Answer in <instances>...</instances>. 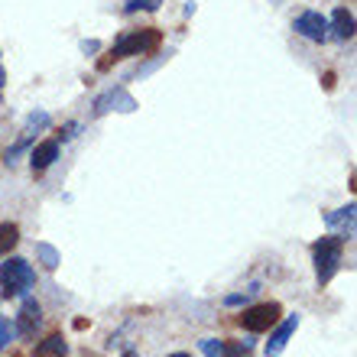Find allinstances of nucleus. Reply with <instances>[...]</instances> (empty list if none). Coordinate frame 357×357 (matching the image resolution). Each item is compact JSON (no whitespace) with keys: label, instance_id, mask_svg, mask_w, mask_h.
Instances as JSON below:
<instances>
[{"label":"nucleus","instance_id":"1","mask_svg":"<svg viewBox=\"0 0 357 357\" xmlns=\"http://www.w3.org/2000/svg\"><path fill=\"white\" fill-rule=\"evenodd\" d=\"M160 29H140V33H127V36H121L117 43H114L111 49V59L117 62V59H130V56H146V52H153V49L160 46Z\"/></svg>","mask_w":357,"mask_h":357},{"label":"nucleus","instance_id":"2","mask_svg":"<svg viewBox=\"0 0 357 357\" xmlns=\"http://www.w3.org/2000/svg\"><path fill=\"white\" fill-rule=\"evenodd\" d=\"M341 244L344 237H321L319 244L312 247V257H315V273H319V282H328L341 266Z\"/></svg>","mask_w":357,"mask_h":357},{"label":"nucleus","instance_id":"3","mask_svg":"<svg viewBox=\"0 0 357 357\" xmlns=\"http://www.w3.org/2000/svg\"><path fill=\"white\" fill-rule=\"evenodd\" d=\"M33 280H36L33 266H29L26 260H20V257H13V260H7V264L0 266V282H3V296H7V299L26 292L29 286H33Z\"/></svg>","mask_w":357,"mask_h":357},{"label":"nucleus","instance_id":"4","mask_svg":"<svg viewBox=\"0 0 357 357\" xmlns=\"http://www.w3.org/2000/svg\"><path fill=\"white\" fill-rule=\"evenodd\" d=\"M292 29H296L302 39H309V43H325V39H328V20L321 17L319 10H305V13H299L296 23H292Z\"/></svg>","mask_w":357,"mask_h":357},{"label":"nucleus","instance_id":"5","mask_svg":"<svg viewBox=\"0 0 357 357\" xmlns=\"http://www.w3.org/2000/svg\"><path fill=\"white\" fill-rule=\"evenodd\" d=\"M276 321H280V305H276V302L254 305V309H247L244 315H241V325H244L247 331H266V328H273Z\"/></svg>","mask_w":357,"mask_h":357},{"label":"nucleus","instance_id":"6","mask_svg":"<svg viewBox=\"0 0 357 357\" xmlns=\"http://www.w3.org/2000/svg\"><path fill=\"white\" fill-rule=\"evenodd\" d=\"M107 111L130 114V111H137V101H133V98L123 91V88H111L107 94H101V98L94 101V117H104Z\"/></svg>","mask_w":357,"mask_h":357},{"label":"nucleus","instance_id":"7","mask_svg":"<svg viewBox=\"0 0 357 357\" xmlns=\"http://www.w3.org/2000/svg\"><path fill=\"white\" fill-rule=\"evenodd\" d=\"M296 328H299V315H289L280 328L273 331V338L266 341V357H280L282 351H286V344H289V338H292V331Z\"/></svg>","mask_w":357,"mask_h":357},{"label":"nucleus","instance_id":"8","mask_svg":"<svg viewBox=\"0 0 357 357\" xmlns=\"http://www.w3.org/2000/svg\"><path fill=\"white\" fill-rule=\"evenodd\" d=\"M39 321H43V309H39L36 302L29 299L23 309H20V319H17V335H23V338H33L39 328Z\"/></svg>","mask_w":357,"mask_h":357},{"label":"nucleus","instance_id":"9","mask_svg":"<svg viewBox=\"0 0 357 357\" xmlns=\"http://www.w3.org/2000/svg\"><path fill=\"white\" fill-rule=\"evenodd\" d=\"M59 160V143L56 140H46V143H39L36 150L29 153V166H33V172H43L49 169L52 162Z\"/></svg>","mask_w":357,"mask_h":357},{"label":"nucleus","instance_id":"10","mask_svg":"<svg viewBox=\"0 0 357 357\" xmlns=\"http://www.w3.org/2000/svg\"><path fill=\"white\" fill-rule=\"evenodd\" d=\"M328 29H335V39H351L354 36V13L344 7L335 10V17H331Z\"/></svg>","mask_w":357,"mask_h":357},{"label":"nucleus","instance_id":"11","mask_svg":"<svg viewBox=\"0 0 357 357\" xmlns=\"http://www.w3.org/2000/svg\"><path fill=\"white\" fill-rule=\"evenodd\" d=\"M68 354V344L62 335H49L46 341H39L33 348V357H66Z\"/></svg>","mask_w":357,"mask_h":357},{"label":"nucleus","instance_id":"12","mask_svg":"<svg viewBox=\"0 0 357 357\" xmlns=\"http://www.w3.org/2000/svg\"><path fill=\"white\" fill-rule=\"evenodd\" d=\"M354 218H357V208L348 205V208H338V211L325 215V225H328V227L344 225V227H348V234H354Z\"/></svg>","mask_w":357,"mask_h":357},{"label":"nucleus","instance_id":"13","mask_svg":"<svg viewBox=\"0 0 357 357\" xmlns=\"http://www.w3.org/2000/svg\"><path fill=\"white\" fill-rule=\"evenodd\" d=\"M20 244V227L17 225H0V257H7Z\"/></svg>","mask_w":357,"mask_h":357},{"label":"nucleus","instance_id":"14","mask_svg":"<svg viewBox=\"0 0 357 357\" xmlns=\"http://www.w3.org/2000/svg\"><path fill=\"white\" fill-rule=\"evenodd\" d=\"M36 257L43 260V266H46V270H56V266L62 264V257H59V250L52 244H36Z\"/></svg>","mask_w":357,"mask_h":357},{"label":"nucleus","instance_id":"15","mask_svg":"<svg viewBox=\"0 0 357 357\" xmlns=\"http://www.w3.org/2000/svg\"><path fill=\"white\" fill-rule=\"evenodd\" d=\"M49 123H52V117H49L46 111H33L26 117V133H36V130H46Z\"/></svg>","mask_w":357,"mask_h":357},{"label":"nucleus","instance_id":"16","mask_svg":"<svg viewBox=\"0 0 357 357\" xmlns=\"http://www.w3.org/2000/svg\"><path fill=\"white\" fill-rule=\"evenodd\" d=\"M221 357H250V341H231V344H225Z\"/></svg>","mask_w":357,"mask_h":357},{"label":"nucleus","instance_id":"17","mask_svg":"<svg viewBox=\"0 0 357 357\" xmlns=\"http://www.w3.org/2000/svg\"><path fill=\"white\" fill-rule=\"evenodd\" d=\"M160 3H162V0H127V3H123V10H127V13H137V10H156Z\"/></svg>","mask_w":357,"mask_h":357},{"label":"nucleus","instance_id":"18","mask_svg":"<svg viewBox=\"0 0 357 357\" xmlns=\"http://www.w3.org/2000/svg\"><path fill=\"white\" fill-rule=\"evenodd\" d=\"M198 348L205 351V357H221V354H225V344H221L218 338H205Z\"/></svg>","mask_w":357,"mask_h":357},{"label":"nucleus","instance_id":"19","mask_svg":"<svg viewBox=\"0 0 357 357\" xmlns=\"http://www.w3.org/2000/svg\"><path fill=\"white\" fill-rule=\"evenodd\" d=\"M13 335H17V328H13V325H10V321L3 319V315H0V351L7 348V344H10V338H13Z\"/></svg>","mask_w":357,"mask_h":357},{"label":"nucleus","instance_id":"20","mask_svg":"<svg viewBox=\"0 0 357 357\" xmlns=\"http://www.w3.org/2000/svg\"><path fill=\"white\" fill-rule=\"evenodd\" d=\"M244 302H247V296L234 292V296H227V299H225V305H244Z\"/></svg>","mask_w":357,"mask_h":357},{"label":"nucleus","instance_id":"21","mask_svg":"<svg viewBox=\"0 0 357 357\" xmlns=\"http://www.w3.org/2000/svg\"><path fill=\"white\" fill-rule=\"evenodd\" d=\"M98 43H94V39H85V43H82V52H98Z\"/></svg>","mask_w":357,"mask_h":357},{"label":"nucleus","instance_id":"22","mask_svg":"<svg viewBox=\"0 0 357 357\" xmlns=\"http://www.w3.org/2000/svg\"><path fill=\"white\" fill-rule=\"evenodd\" d=\"M75 133H78V123H68V127H66V133H62V137H66V140H72Z\"/></svg>","mask_w":357,"mask_h":357},{"label":"nucleus","instance_id":"23","mask_svg":"<svg viewBox=\"0 0 357 357\" xmlns=\"http://www.w3.org/2000/svg\"><path fill=\"white\" fill-rule=\"evenodd\" d=\"M3 82H7V72L0 68V91H3Z\"/></svg>","mask_w":357,"mask_h":357},{"label":"nucleus","instance_id":"24","mask_svg":"<svg viewBox=\"0 0 357 357\" xmlns=\"http://www.w3.org/2000/svg\"><path fill=\"white\" fill-rule=\"evenodd\" d=\"M123 357H137V354H133V351H127V354H123Z\"/></svg>","mask_w":357,"mask_h":357},{"label":"nucleus","instance_id":"25","mask_svg":"<svg viewBox=\"0 0 357 357\" xmlns=\"http://www.w3.org/2000/svg\"><path fill=\"white\" fill-rule=\"evenodd\" d=\"M169 357H188V354H169Z\"/></svg>","mask_w":357,"mask_h":357}]
</instances>
